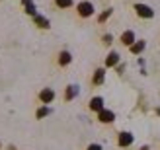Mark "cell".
Wrapping results in <instances>:
<instances>
[{"mask_svg":"<svg viewBox=\"0 0 160 150\" xmlns=\"http://www.w3.org/2000/svg\"><path fill=\"white\" fill-rule=\"evenodd\" d=\"M35 23H37L39 27H45V29L49 27V22H47V20L43 18V16H35Z\"/></svg>","mask_w":160,"mask_h":150,"instance_id":"7c38bea8","label":"cell"},{"mask_svg":"<svg viewBox=\"0 0 160 150\" xmlns=\"http://www.w3.org/2000/svg\"><path fill=\"white\" fill-rule=\"evenodd\" d=\"M78 10V16H82V18H90V16L94 14V4L92 2H80L76 6Z\"/></svg>","mask_w":160,"mask_h":150,"instance_id":"6da1fadb","label":"cell"},{"mask_svg":"<svg viewBox=\"0 0 160 150\" xmlns=\"http://www.w3.org/2000/svg\"><path fill=\"white\" fill-rule=\"evenodd\" d=\"M142 49H145V41H137V43H133V45H131V53H135V55L141 53Z\"/></svg>","mask_w":160,"mask_h":150,"instance_id":"8fae6325","label":"cell"},{"mask_svg":"<svg viewBox=\"0 0 160 150\" xmlns=\"http://www.w3.org/2000/svg\"><path fill=\"white\" fill-rule=\"evenodd\" d=\"M70 60H72V55H70L68 51H62V53L59 55V65H61V66L70 65Z\"/></svg>","mask_w":160,"mask_h":150,"instance_id":"ba28073f","label":"cell"},{"mask_svg":"<svg viewBox=\"0 0 160 150\" xmlns=\"http://www.w3.org/2000/svg\"><path fill=\"white\" fill-rule=\"evenodd\" d=\"M109 16H111V10H106V12H103V14L100 16V18H98V20H100V23H102V22H106V20L109 18Z\"/></svg>","mask_w":160,"mask_h":150,"instance_id":"2e32d148","label":"cell"},{"mask_svg":"<svg viewBox=\"0 0 160 150\" xmlns=\"http://www.w3.org/2000/svg\"><path fill=\"white\" fill-rule=\"evenodd\" d=\"M88 150H102V146L100 144H90V146H88Z\"/></svg>","mask_w":160,"mask_h":150,"instance_id":"ac0fdd59","label":"cell"},{"mask_svg":"<svg viewBox=\"0 0 160 150\" xmlns=\"http://www.w3.org/2000/svg\"><path fill=\"white\" fill-rule=\"evenodd\" d=\"M76 94H78V88H76V86H68V90H67V99H72Z\"/></svg>","mask_w":160,"mask_h":150,"instance_id":"4fadbf2b","label":"cell"},{"mask_svg":"<svg viewBox=\"0 0 160 150\" xmlns=\"http://www.w3.org/2000/svg\"><path fill=\"white\" fill-rule=\"evenodd\" d=\"M39 99H41L43 104H51V101L55 99V92L51 88H45V90L39 92Z\"/></svg>","mask_w":160,"mask_h":150,"instance_id":"3957f363","label":"cell"},{"mask_svg":"<svg viewBox=\"0 0 160 150\" xmlns=\"http://www.w3.org/2000/svg\"><path fill=\"white\" fill-rule=\"evenodd\" d=\"M103 43H106V45L111 43V35H109V33H108V35H103Z\"/></svg>","mask_w":160,"mask_h":150,"instance_id":"e0dca14e","label":"cell"},{"mask_svg":"<svg viewBox=\"0 0 160 150\" xmlns=\"http://www.w3.org/2000/svg\"><path fill=\"white\" fill-rule=\"evenodd\" d=\"M117 143H119V146H129L133 143V135L131 133H121L119 138H117Z\"/></svg>","mask_w":160,"mask_h":150,"instance_id":"5b68a950","label":"cell"},{"mask_svg":"<svg viewBox=\"0 0 160 150\" xmlns=\"http://www.w3.org/2000/svg\"><path fill=\"white\" fill-rule=\"evenodd\" d=\"M117 62H119V55H117L115 51H113V53H109V57L106 59V66H115Z\"/></svg>","mask_w":160,"mask_h":150,"instance_id":"9c48e42d","label":"cell"},{"mask_svg":"<svg viewBox=\"0 0 160 150\" xmlns=\"http://www.w3.org/2000/svg\"><path fill=\"white\" fill-rule=\"evenodd\" d=\"M55 4L59 8H70L72 6V0H55Z\"/></svg>","mask_w":160,"mask_h":150,"instance_id":"5bb4252c","label":"cell"},{"mask_svg":"<svg viewBox=\"0 0 160 150\" xmlns=\"http://www.w3.org/2000/svg\"><path fill=\"white\" fill-rule=\"evenodd\" d=\"M103 78H106V70L98 68V70H96V74H94V84H102Z\"/></svg>","mask_w":160,"mask_h":150,"instance_id":"30bf717a","label":"cell"},{"mask_svg":"<svg viewBox=\"0 0 160 150\" xmlns=\"http://www.w3.org/2000/svg\"><path fill=\"white\" fill-rule=\"evenodd\" d=\"M135 12H137V16H141V18H152L154 16V10L147 4H135Z\"/></svg>","mask_w":160,"mask_h":150,"instance_id":"7a4b0ae2","label":"cell"},{"mask_svg":"<svg viewBox=\"0 0 160 150\" xmlns=\"http://www.w3.org/2000/svg\"><path fill=\"white\" fill-rule=\"evenodd\" d=\"M98 119L102 123H111L115 119V115H113V111H109V109H102V111H98Z\"/></svg>","mask_w":160,"mask_h":150,"instance_id":"277c9868","label":"cell"},{"mask_svg":"<svg viewBox=\"0 0 160 150\" xmlns=\"http://www.w3.org/2000/svg\"><path fill=\"white\" fill-rule=\"evenodd\" d=\"M51 111L47 107H41V109H37V119H41V117H45V115H49Z\"/></svg>","mask_w":160,"mask_h":150,"instance_id":"9a60e30c","label":"cell"},{"mask_svg":"<svg viewBox=\"0 0 160 150\" xmlns=\"http://www.w3.org/2000/svg\"><path fill=\"white\" fill-rule=\"evenodd\" d=\"M121 43L127 45V47H131L135 43V33L133 31H125V33H121Z\"/></svg>","mask_w":160,"mask_h":150,"instance_id":"52a82bcc","label":"cell"},{"mask_svg":"<svg viewBox=\"0 0 160 150\" xmlns=\"http://www.w3.org/2000/svg\"><path fill=\"white\" fill-rule=\"evenodd\" d=\"M90 109H92V111H102V109H103V98H100V96L92 98V101H90Z\"/></svg>","mask_w":160,"mask_h":150,"instance_id":"8992f818","label":"cell"}]
</instances>
